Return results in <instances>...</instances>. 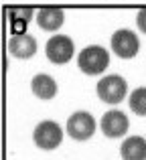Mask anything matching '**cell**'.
I'll return each mask as SVG.
<instances>
[{"instance_id":"cell-1","label":"cell","mask_w":146,"mask_h":160,"mask_svg":"<svg viewBox=\"0 0 146 160\" xmlns=\"http://www.w3.org/2000/svg\"><path fill=\"white\" fill-rule=\"evenodd\" d=\"M77 65L85 75H99L110 65V53L102 45H89L79 53Z\"/></svg>"},{"instance_id":"cell-2","label":"cell","mask_w":146,"mask_h":160,"mask_svg":"<svg viewBox=\"0 0 146 160\" xmlns=\"http://www.w3.org/2000/svg\"><path fill=\"white\" fill-rule=\"evenodd\" d=\"M33 140H35V146L41 150H55L63 142V130H61V126L57 122L45 120L35 128Z\"/></svg>"},{"instance_id":"cell-3","label":"cell","mask_w":146,"mask_h":160,"mask_svg":"<svg viewBox=\"0 0 146 160\" xmlns=\"http://www.w3.org/2000/svg\"><path fill=\"white\" fill-rule=\"evenodd\" d=\"M75 53V45L71 41V37L67 35H53L47 41V47H45V55L53 65H65V63L71 61Z\"/></svg>"},{"instance_id":"cell-4","label":"cell","mask_w":146,"mask_h":160,"mask_svg":"<svg viewBox=\"0 0 146 160\" xmlns=\"http://www.w3.org/2000/svg\"><path fill=\"white\" fill-rule=\"evenodd\" d=\"M126 93H128V85L122 75H116V73L106 75L98 83V95L106 103H120L126 98Z\"/></svg>"},{"instance_id":"cell-5","label":"cell","mask_w":146,"mask_h":160,"mask_svg":"<svg viewBox=\"0 0 146 160\" xmlns=\"http://www.w3.org/2000/svg\"><path fill=\"white\" fill-rule=\"evenodd\" d=\"M67 134L77 142H85L95 134V118L89 112H75L67 120Z\"/></svg>"},{"instance_id":"cell-6","label":"cell","mask_w":146,"mask_h":160,"mask_svg":"<svg viewBox=\"0 0 146 160\" xmlns=\"http://www.w3.org/2000/svg\"><path fill=\"white\" fill-rule=\"evenodd\" d=\"M110 43H112V51L120 59H132L140 51V41L136 37V32H132L130 28H118L112 35Z\"/></svg>"},{"instance_id":"cell-7","label":"cell","mask_w":146,"mask_h":160,"mask_svg":"<svg viewBox=\"0 0 146 160\" xmlns=\"http://www.w3.org/2000/svg\"><path fill=\"white\" fill-rule=\"evenodd\" d=\"M128 126H130V122H128L126 113L120 112V109H110V112H106L103 118H102V122H99V128H102L103 136H108V138L124 136V134L128 132Z\"/></svg>"},{"instance_id":"cell-8","label":"cell","mask_w":146,"mask_h":160,"mask_svg":"<svg viewBox=\"0 0 146 160\" xmlns=\"http://www.w3.org/2000/svg\"><path fill=\"white\" fill-rule=\"evenodd\" d=\"M8 51L16 59H31L37 53V41L35 37L27 35V32L12 35L10 41H8Z\"/></svg>"},{"instance_id":"cell-9","label":"cell","mask_w":146,"mask_h":160,"mask_svg":"<svg viewBox=\"0 0 146 160\" xmlns=\"http://www.w3.org/2000/svg\"><path fill=\"white\" fill-rule=\"evenodd\" d=\"M63 22H65V12L59 6H43L37 12V24L43 31L55 32L63 27Z\"/></svg>"},{"instance_id":"cell-10","label":"cell","mask_w":146,"mask_h":160,"mask_svg":"<svg viewBox=\"0 0 146 160\" xmlns=\"http://www.w3.org/2000/svg\"><path fill=\"white\" fill-rule=\"evenodd\" d=\"M31 89L39 99H53L57 95V81L47 73H39L31 79Z\"/></svg>"},{"instance_id":"cell-11","label":"cell","mask_w":146,"mask_h":160,"mask_svg":"<svg viewBox=\"0 0 146 160\" xmlns=\"http://www.w3.org/2000/svg\"><path fill=\"white\" fill-rule=\"evenodd\" d=\"M120 154L126 160H144L146 158V138L142 136H130L122 142Z\"/></svg>"},{"instance_id":"cell-12","label":"cell","mask_w":146,"mask_h":160,"mask_svg":"<svg viewBox=\"0 0 146 160\" xmlns=\"http://www.w3.org/2000/svg\"><path fill=\"white\" fill-rule=\"evenodd\" d=\"M128 103H130V109L136 113V116L144 118L146 116V87H136V89L132 91Z\"/></svg>"},{"instance_id":"cell-13","label":"cell","mask_w":146,"mask_h":160,"mask_svg":"<svg viewBox=\"0 0 146 160\" xmlns=\"http://www.w3.org/2000/svg\"><path fill=\"white\" fill-rule=\"evenodd\" d=\"M8 12H10V18H20L24 22H28L35 16V10L31 6H16V8H10Z\"/></svg>"},{"instance_id":"cell-14","label":"cell","mask_w":146,"mask_h":160,"mask_svg":"<svg viewBox=\"0 0 146 160\" xmlns=\"http://www.w3.org/2000/svg\"><path fill=\"white\" fill-rule=\"evenodd\" d=\"M136 24H138V28L146 35V6L138 12V16H136Z\"/></svg>"}]
</instances>
